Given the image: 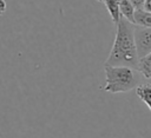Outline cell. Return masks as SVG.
Segmentation results:
<instances>
[{
	"label": "cell",
	"instance_id": "1",
	"mask_svg": "<svg viewBox=\"0 0 151 138\" xmlns=\"http://www.w3.org/2000/svg\"><path fill=\"white\" fill-rule=\"evenodd\" d=\"M116 27V38L104 65L127 66L137 70L139 57L134 38V26L132 22L122 17Z\"/></svg>",
	"mask_w": 151,
	"mask_h": 138
},
{
	"label": "cell",
	"instance_id": "2",
	"mask_svg": "<svg viewBox=\"0 0 151 138\" xmlns=\"http://www.w3.org/2000/svg\"><path fill=\"white\" fill-rule=\"evenodd\" d=\"M105 84L104 91L110 93H124L140 85L139 71L127 66L104 65Z\"/></svg>",
	"mask_w": 151,
	"mask_h": 138
},
{
	"label": "cell",
	"instance_id": "3",
	"mask_svg": "<svg viewBox=\"0 0 151 138\" xmlns=\"http://www.w3.org/2000/svg\"><path fill=\"white\" fill-rule=\"evenodd\" d=\"M134 38L137 44V52L139 59L151 53V27L138 26L134 27Z\"/></svg>",
	"mask_w": 151,
	"mask_h": 138
},
{
	"label": "cell",
	"instance_id": "4",
	"mask_svg": "<svg viewBox=\"0 0 151 138\" xmlns=\"http://www.w3.org/2000/svg\"><path fill=\"white\" fill-rule=\"evenodd\" d=\"M112 21L117 25L118 21L120 20L122 18V14H120V0H104L103 1Z\"/></svg>",
	"mask_w": 151,
	"mask_h": 138
},
{
	"label": "cell",
	"instance_id": "5",
	"mask_svg": "<svg viewBox=\"0 0 151 138\" xmlns=\"http://www.w3.org/2000/svg\"><path fill=\"white\" fill-rule=\"evenodd\" d=\"M120 14L126 20H129L130 22L136 25V20H134L136 7L132 5L131 1H129V0H120Z\"/></svg>",
	"mask_w": 151,
	"mask_h": 138
},
{
	"label": "cell",
	"instance_id": "6",
	"mask_svg": "<svg viewBox=\"0 0 151 138\" xmlns=\"http://www.w3.org/2000/svg\"><path fill=\"white\" fill-rule=\"evenodd\" d=\"M136 92H137V96L151 110V85L150 84H140L136 87Z\"/></svg>",
	"mask_w": 151,
	"mask_h": 138
},
{
	"label": "cell",
	"instance_id": "7",
	"mask_svg": "<svg viewBox=\"0 0 151 138\" xmlns=\"http://www.w3.org/2000/svg\"><path fill=\"white\" fill-rule=\"evenodd\" d=\"M137 70L146 79H151V53L150 54H146L145 57H143V58L139 59Z\"/></svg>",
	"mask_w": 151,
	"mask_h": 138
},
{
	"label": "cell",
	"instance_id": "8",
	"mask_svg": "<svg viewBox=\"0 0 151 138\" xmlns=\"http://www.w3.org/2000/svg\"><path fill=\"white\" fill-rule=\"evenodd\" d=\"M134 20H136V25H138V26L151 27V12H147L143 8L136 9Z\"/></svg>",
	"mask_w": 151,
	"mask_h": 138
},
{
	"label": "cell",
	"instance_id": "9",
	"mask_svg": "<svg viewBox=\"0 0 151 138\" xmlns=\"http://www.w3.org/2000/svg\"><path fill=\"white\" fill-rule=\"evenodd\" d=\"M129 1L132 2V5L136 7V9H142L144 6V2H145V0H129Z\"/></svg>",
	"mask_w": 151,
	"mask_h": 138
},
{
	"label": "cell",
	"instance_id": "10",
	"mask_svg": "<svg viewBox=\"0 0 151 138\" xmlns=\"http://www.w3.org/2000/svg\"><path fill=\"white\" fill-rule=\"evenodd\" d=\"M6 1L5 0H0V15H2L6 11Z\"/></svg>",
	"mask_w": 151,
	"mask_h": 138
},
{
	"label": "cell",
	"instance_id": "11",
	"mask_svg": "<svg viewBox=\"0 0 151 138\" xmlns=\"http://www.w3.org/2000/svg\"><path fill=\"white\" fill-rule=\"evenodd\" d=\"M143 9H145L147 12H151V0H145L144 6H143Z\"/></svg>",
	"mask_w": 151,
	"mask_h": 138
},
{
	"label": "cell",
	"instance_id": "12",
	"mask_svg": "<svg viewBox=\"0 0 151 138\" xmlns=\"http://www.w3.org/2000/svg\"><path fill=\"white\" fill-rule=\"evenodd\" d=\"M98 1H101V2H103V1H104V0H98Z\"/></svg>",
	"mask_w": 151,
	"mask_h": 138
}]
</instances>
